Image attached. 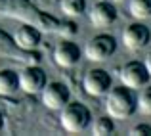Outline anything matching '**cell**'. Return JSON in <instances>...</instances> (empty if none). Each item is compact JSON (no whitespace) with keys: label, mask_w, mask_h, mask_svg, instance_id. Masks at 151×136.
Returning <instances> with one entry per match:
<instances>
[{"label":"cell","mask_w":151,"mask_h":136,"mask_svg":"<svg viewBox=\"0 0 151 136\" xmlns=\"http://www.w3.org/2000/svg\"><path fill=\"white\" fill-rule=\"evenodd\" d=\"M107 102H105V109L109 113V117L113 119H128L134 115V111L138 109V98L132 92V88L128 86H117L107 92Z\"/></svg>","instance_id":"cell-1"},{"label":"cell","mask_w":151,"mask_h":136,"mask_svg":"<svg viewBox=\"0 0 151 136\" xmlns=\"http://www.w3.org/2000/svg\"><path fill=\"white\" fill-rule=\"evenodd\" d=\"M90 119H92V115H90V109L84 103L67 102L65 106L61 107L59 123H61V127L67 132H82V130L88 129Z\"/></svg>","instance_id":"cell-2"},{"label":"cell","mask_w":151,"mask_h":136,"mask_svg":"<svg viewBox=\"0 0 151 136\" xmlns=\"http://www.w3.org/2000/svg\"><path fill=\"white\" fill-rule=\"evenodd\" d=\"M115 50H117V41L111 35H98V37L90 38L84 48L86 58L92 61H105L115 54Z\"/></svg>","instance_id":"cell-3"},{"label":"cell","mask_w":151,"mask_h":136,"mask_svg":"<svg viewBox=\"0 0 151 136\" xmlns=\"http://www.w3.org/2000/svg\"><path fill=\"white\" fill-rule=\"evenodd\" d=\"M82 85H84V90L88 92L90 96L101 98V96H105L107 92L111 90L113 79H111V75L107 73L105 69H90L88 73L84 75Z\"/></svg>","instance_id":"cell-4"},{"label":"cell","mask_w":151,"mask_h":136,"mask_svg":"<svg viewBox=\"0 0 151 136\" xmlns=\"http://www.w3.org/2000/svg\"><path fill=\"white\" fill-rule=\"evenodd\" d=\"M46 86V73L37 65H29L19 73V90L27 94H38Z\"/></svg>","instance_id":"cell-5"},{"label":"cell","mask_w":151,"mask_h":136,"mask_svg":"<svg viewBox=\"0 0 151 136\" xmlns=\"http://www.w3.org/2000/svg\"><path fill=\"white\" fill-rule=\"evenodd\" d=\"M71 98V92L63 82H46V86L42 88V103L48 109L55 111L61 109Z\"/></svg>","instance_id":"cell-6"},{"label":"cell","mask_w":151,"mask_h":136,"mask_svg":"<svg viewBox=\"0 0 151 136\" xmlns=\"http://www.w3.org/2000/svg\"><path fill=\"white\" fill-rule=\"evenodd\" d=\"M149 38H151V31L144 23H130V25L124 27V31H122V42L132 52L145 48L149 44Z\"/></svg>","instance_id":"cell-7"},{"label":"cell","mask_w":151,"mask_h":136,"mask_svg":"<svg viewBox=\"0 0 151 136\" xmlns=\"http://www.w3.org/2000/svg\"><path fill=\"white\" fill-rule=\"evenodd\" d=\"M121 82L124 86H128V88H140V86H145L149 81V73L147 69H145L144 63L140 61H130L126 63L124 67L121 69Z\"/></svg>","instance_id":"cell-8"},{"label":"cell","mask_w":151,"mask_h":136,"mask_svg":"<svg viewBox=\"0 0 151 136\" xmlns=\"http://www.w3.org/2000/svg\"><path fill=\"white\" fill-rule=\"evenodd\" d=\"M54 59L59 67H65V69H71L75 67L78 61H81V48H78L75 42H71L69 38H65L63 42H59L54 50Z\"/></svg>","instance_id":"cell-9"},{"label":"cell","mask_w":151,"mask_h":136,"mask_svg":"<svg viewBox=\"0 0 151 136\" xmlns=\"http://www.w3.org/2000/svg\"><path fill=\"white\" fill-rule=\"evenodd\" d=\"M90 21H92L94 27H109L117 21V8L111 2H98L94 4L92 12H90Z\"/></svg>","instance_id":"cell-10"},{"label":"cell","mask_w":151,"mask_h":136,"mask_svg":"<svg viewBox=\"0 0 151 136\" xmlns=\"http://www.w3.org/2000/svg\"><path fill=\"white\" fill-rule=\"evenodd\" d=\"M14 41L21 50H33V48H37L40 44V31H38L37 27L23 25L15 31Z\"/></svg>","instance_id":"cell-11"},{"label":"cell","mask_w":151,"mask_h":136,"mask_svg":"<svg viewBox=\"0 0 151 136\" xmlns=\"http://www.w3.org/2000/svg\"><path fill=\"white\" fill-rule=\"evenodd\" d=\"M19 90V73L14 69H0V96H14Z\"/></svg>","instance_id":"cell-12"},{"label":"cell","mask_w":151,"mask_h":136,"mask_svg":"<svg viewBox=\"0 0 151 136\" xmlns=\"http://www.w3.org/2000/svg\"><path fill=\"white\" fill-rule=\"evenodd\" d=\"M61 12L69 17H81L86 12V0H61Z\"/></svg>","instance_id":"cell-13"},{"label":"cell","mask_w":151,"mask_h":136,"mask_svg":"<svg viewBox=\"0 0 151 136\" xmlns=\"http://www.w3.org/2000/svg\"><path fill=\"white\" fill-rule=\"evenodd\" d=\"M130 14L136 19L151 17V0H130Z\"/></svg>","instance_id":"cell-14"},{"label":"cell","mask_w":151,"mask_h":136,"mask_svg":"<svg viewBox=\"0 0 151 136\" xmlns=\"http://www.w3.org/2000/svg\"><path fill=\"white\" fill-rule=\"evenodd\" d=\"M115 130V123H113V117L109 115H103V117H98L96 123L92 125V132L96 136H107Z\"/></svg>","instance_id":"cell-15"},{"label":"cell","mask_w":151,"mask_h":136,"mask_svg":"<svg viewBox=\"0 0 151 136\" xmlns=\"http://www.w3.org/2000/svg\"><path fill=\"white\" fill-rule=\"evenodd\" d=\"M138 107H140L142 113L151 115V86H147L144 92L140 94V100H138Z\"/></svg>","instance_id":"cell-16"},{"label":"cell","mask_w":151,"mask_h":136,"mask_svg":"<svg viewBox=\"0 0 151 136\" xmlns=\"http://www.w3.org/2000/svg\"><path fill=\"white\" fill-rule=\"evenodd\" d=\"M78 33V25L75 21H63L61 25H59V35H61L63 38H73L75 35Z\"/></svg>","instance_id":"cell-17"},{"label":"cell","mask_w":151,"mask_h":136,"mask_svg":"<svg viewBox=\"0 0 151 136\" xmlns=\"http://www.w3.org/2000/svg\"><path fill=\"white\" fill-rule=\"evenodd\" d=\"M130 136H151V127L149 125H136L128 130Z\"/></svg>","instance_id":"cell-18"},{"label":"cell","mask_w":151,"mask_h":136,"mask_svg":"<svg viewBox=\"0 0 151 136\" xmlns=\"http://www.w3.org/2000/svg\"><path fill=\"white\" fill-rule=\"evenodd\" d=\"M144 65H145V69H147V73H149V77H151V54L145 58V63H144Z\"/></svg>","instance_id":"cell-19"},{"label":"cell","mask_w":151,"mask_h":136,"mask_svg":"<svg viewBox=\"0 0 151 136\" xmlns=\"http://www.w3.org/2000/svg\"><path fill=\"white\" fill-rule=\"evenodd\" d=\"M4 129V115H2V111H0V130Z\"/></svg>","instance_id":"cell-20"},{"label":"cell","mask_w":151,"mask_h":136,"mask_svg":"<svg viewBox=\"0 0 151 136\" xmlns=\"http://www.w3.org/2000/svg\"><path fill=\"white\" fill-rule=\"evenodd\" d=\"M115 2H122V0H115Z\"/></svg>","instance_id":"cell-21"}]
</instances>
